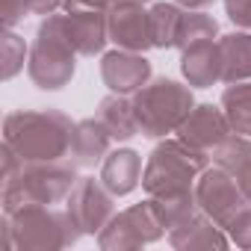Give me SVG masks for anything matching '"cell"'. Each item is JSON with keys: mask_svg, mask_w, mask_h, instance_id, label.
<instances>
[{"mask_svg": "<svg viewBox=\"0 0 251 251\" xmlns=\"http://www.w3.org/2000/svg\"><path fill=\"white\" fill-rule=\"evenodd\" d=\"M210 160H213V166H219V169H225V172H230V175L239 177L242 169L251 163V139L242 136V133L227 136L225 142H219L210 151Z\"/></svg>", "mask_w": 251, "mask_h": 251, "instance_id": "603a6c76", "label": "cell"}, {"mask_svg": "<svg viewBox=\"0 0 251 251\" xmlns=\"http://www.w3.org/2000/svg\"><path fill=\"white\" fill-rule=\"evenodd\" d=\"M222 109L230 121V130L251 136V80L230 83L222 92Z\"/></svg>", "mask_w": 251, "mask_h": 251, "instance_id": "44dd1931", "label": "cell"}, {"mask_svg": "<svg viewBox=\"0 0 251 251\" xmlns=\"http://www.w3.org/2000/svg\"><path fill=\"white\" fill-rule=\"evenodd\" d=\"M222 230L225 227L216 225L210 216L195 213L189 222H183V225H177V227L169 230V242L175 248H225L227 236Z\"/></svg>", "mask_w": 251, "mask_h": 251, "instance_id": "e0dca14e", "label": "cell"}, {"mask_svg": "<svg viewBox=\"0 0 251 251\" xmlns=\"http://www.w3.org/2000/svg\"><path fill=\"white\" fill-rule=\"evenodd\" d=\"M112 133L100 124V118L95 115V118H86V121H77L74 124V136H71V163L74 166H83V169H89V166H98V163H103V157L109 154V148H112Z\"/></svg>", "mask_w": 251, "mask_h": 251, "instance_id": "5bb4252c", "label": "cell"}, {"mask_svg": "<svg viewBox=\"0 0 251 251\" xmlns=\"http://www.w3.org/2000/svg\"><path fill=\"white\" fill-rule=\"evenodd\" d=\"M177 6H183V9H207V6H213L216 0H175Z\"/></svg>", "mask_w": 251, "mask_h": 251, "instance_id": "1f68e13d", "label": "cell"}, {"mask_svg": "<svg viewBox=\"0 0 251 251\" xmlns=\"http://www.w3.org/2000/svg\"><path fill=\"white\" fill-rule=\"evenodd\" d=\"M74 163H24L18 175L3 180V213H15L27 204H59L77 186Z\"/></svg>", "mask_w": 251, "mask_h": 251, "instance_id": "3957f363", "label": "cell"}, {"mask_svg": "<svg viewBox=\"0 0 251 251\" xmlns=\"http://www.w3.org/2000/svg\"><path fill=\"white\" fill-rule=\"evenodd\" d=\"M3 233H6V248H24V251L65 248L83 236L68 210L62 213L48 204H27L15 213H3Z\"/></svg>", "mask_w": 251, "mask_h": 251, "instance_id": "7a4b0ae2", "label": "cell"}, {"mask_svg": "<svg viewBox=\"0 0 251 251\" xmlns=\"http://www.w3.org/2000/svg\"><path fill=\"white\" fill-rule=\"evenodd\" d=\"M112 0H65V12L71 9H109Z\"/></svg>", "mask_w": 251, "mask_h": 251, "instance_id": "f546056e", "label": "cell"}, {"mask_svg": "<svg viewBox=\"0 0 251 251\" xmlns=\"http://www.w3.org/2000/svg\"><path fill=\"white\" fill-rule=\"evenodd\" d=\"M154 207H157V216L160 222L166 225V230L189 222L195 213H201L198 207V195H195V186H186V189H172V192H163V195H151Z\"/></svg>", "mask_w": 251, "mask_h": 251, "instance_id": "ffe728a7", "label": "cell"}, {"mask_svg": "<svg viewBox=\"0 0 251 251\" xmlns=\"http://www.w3.org/2000/svg\"><path fill=\"white\" fill-rule=\"evenodd\" d=\"M216 33H219V27L204 9H186L183 21H180V33H177V48L186 50L198 42H213Z\"/></svg>", "mask_w": 251, "mask_h": 251, "instance_id": "cb8c5ba5", "label": "cell"}, {"mask_svg": "<svg viewBox=\"0 0 251 251\" xmlns=\"http://www.w3.org/2000/svg\"><path fill=\"white\" fill-rule=\"evenodd\" d=\"M225 12L236 27L251 30V0H225Z\"/></svg>", "mask_w": 251, "mask_h": 251, "instance_id": "4316f807", "label": "cell"}, {"mask_svg": "<svg viewBox=\"0 0 251 251\" xmlns=\"http://www.w3.org/2000/svg\"><path fill=\"white\" fill-rule=\"evenodd\" d=\"M100 77L115 95H136L151 80V62L133 50H112L100 59Z\"/></svg>", "mask_w": 251, "mask_h": 251, "instance_id": "8fae6325", "label": "cell"}, {"mask_svg": "<svg viewBox=\"0 0 251 251\" xmlns=\"http://www.w3.org/2000/svg\"><path fill=\"white\" fill-rule=\"evenodd\" d=\"M177 133L192 148L210 154L219 142H225L230 136V121H227L225 109H219L213 103H201V106H192V112L183 118V124L177 127Z\"/></svg>", "mask_w": 251, "mask_h": 251, "instance_id": "7c38bea8", "label": "cell"}, {"mask_svg": "<svg viewBox=\"0 0 251 251\" xmlns=\"http://www.w3.org/2000/svg\"><path fill=\"white\" fill-rule=\"evenodd\" d=\"M77 65V50L65 33V15H48L30 48L27 71L33 83L45 92H56L71 83Z\"/></svg>", "mask_w": 251, "mask_h": 251, "instance_id": "277c9868", "label": "cell"}, {"mask_svg": "<svg viewBox=\"0 0 251 251\" xmlns=\"http://www.w3.org/2000/svg\"><path fill=\"white\" fill-rule=\"evenodd\" d=\"M225 230L230 233V242H236L239 248H251V204L242 207Z\"/></svg>", "mask_w": 251, "mask_h": 251, "instance_id": "484cf974", "label": "cell"}, {"mask_svg": "<svg viewBox=\"0 0 251 251\" xmlns=\"http://www.w3.org/2000/svg\"><path fill=\"white\" fill-rule=\"evenodd\" d=\"M151 21V42L154 48H177V33H180V21L183 12L175 3H157L148 12Z\"/></svg>", "mask_w": 251, "mask_h": 251, "instance_id": "7402d4cb", "label": "cell"}, {"mask_svg": "<svg viewBox=\"0 0 251 251\" xmlns=\"http://www.w3.org/2000/svg\"><path fill=\"white\" fill-rule=\"evenodd\" d=\"M98 118L100 124L112 133L115 142H127L139 133V121H136V109L130 100H124V95H109L98 103Z\"/></svg>", "mask_w": 251, "mask_h": 251, "instance_id": "ac0fdd59", "label": "cell"}, {"mask_svg": "<svg viewBox=\"0 0 251 251\" xmlns=\"http://www.w3.org/2000/svg\"><path fill=\"white\" fill-rule=\"evenodd\" d=\"M0 56H3V80H12L24 68V56H27L24 39L15 36L12 30H6L3 33V42H0Z\"/></svg>", "mask_w": 251, "mask_h": 251, "instance_id": "d4e9b609", "label": "cell"}, {"mask_svg": "<svg viewBox=\"0 0 251 251\" xmlns=\"http://www.w3.org/2000/svg\"><path fill=\"white\" fill-rule=\"evenodd\" d=\"M142 157L133 151V148H118V151H109L100 163V180L103 186L118 198V195H130L142 180Z\"/></svg>", "mask_w": 251, "mask_h": 251, "instance_id": "9a60e30c", "label": "cell"}, {"mask_svg": "<svg viewBox=\"0 0 251 251\" xmlns=\"http://www.w3.org/2000/svg\"><path fill=\"white\" fill-rule=\"evenodd\" d=\"M115 195L103 186V180L98 177H80L77 180V186L71 189V195H68V213H71V219H74V225L80 227V233H100L109 222H112V216H115Z\"/></svg>", "mask_w": 251, "mask_h": 251, "instance_id": "9c48e42d", "label": "cell"}, {"mask_svg": "<svg viewBox=\"0 0 251 251\" xmlns=\"http://www.w3.org/2000/svg\"><path fill=\"white\" fill-rule=\"evenodd\" d=\"M239 186H242V192H245V198H248V204H251V163L242 169V175H239Z\"/></svg>", "mask_w": 251, "mask_h": 251, "instance_id": "4dcf8cb0", "label": "cell"}, {"mask_svg": "<svg viewBox=\"0 0 251 251\" xmlns=\"http://www.w3.org/2000/svg\"><path fill=\"white\" fill-rule=\"evenodd\" d=\"M163 233H166V225L160 222L157 207L148 198L142 204H133L124 213H115L112 222L98 233V245L103 251H112V248L124 251V248H139V245L157 242Z\"/></svg>", "mask_w": 251, "mask_h": 251, "instance_id": "52a82bcc", "label": "cell"}, {"mask_svg": "<svg viewBox=\"0 0 251 251\" xmlns=\"http://www.w3.org/2000/svg\"><path fill=\"white\" fill-rule=\"evenodd\" d=\"M136 121H139V133L148 139L175 133L183 118L192 112V92L180 86L177 80L157 77L154 83H145L136 98H133Z\"/></svg>", "mask_w": 251, "mask_h": 251, "instance_id": "5b68a950", "label": "cell"}, {"mask_svg": "<svg viewBox=\"0 0 251 251\" xmlns=\"http://www.w3.org/2000/svg\"><path fill=\"white\" fill-rule=\"evenodd\" d=\"M222 50V80L242 83L251 80V33H230L219 42Z\"/></svg>", "mask_w": 251, "mask_h": 251, "instance_id": "d6986e66", "label": "cell"}, {"mask_svg": "<svg viewBox=\"0 0 251 251\" xmlns=\"http://www.w3.org/2000/svg\"><path fill=\"white\" fill-rule=\"evenodd\" d=\"M27 15H53L59 6H65V0H24Z\"/></svg>", "mask_w": 251, "mask_h": 251, "instance_id": "f1b7e54d", "label": "cell"}, {"mask_svg": "<svg viewBox=\"0 0 251 251\" xmlns=\"http://www.w3.org/2000/svg\"><path fill=\"white\" fill-rule=\"evenodd\" d=\"M65 33L80 56H95L109 42L103 9H71L65 12Z\"/></svg>", "mask_w": 251, "mask_h": 251, "instance_id": "4fadbf2b", "label": "cell"}, {"mask_svg": "<svg viewBox=\"0 0 251 251\" xmlns=\"http://www.w3.org/2000/svg\"><path fill=\"white\" fill-rule=\"evenodd\" d=\"M21 18H27V3L24 0H3V24H6V30H12Z\"/></svg>", "mask_w": 251, "mask_h": 251, "instance_id": "83f0119b", "label": "cell"}, {"mask_svg": "<svg viewBox=\"0 0 251 251\" xmlns=\"http://www.w3.org/2000/svg\"><path fill=\"white\" fill-rule=\"evenodd\" d=\"M195 195H198V207L204 216H210L216 225L227 227L230 219L248 207V198L239 186V177L213 166V169H204L201 177L195 180Z\"/></svg>", "mask_w": 251, "mask_h": 251, "instance_id": "ba28073f", "label": "cell"}, {"mask_svg": "<svg viewBox=\"0 0 251 251\" xmlns=\"http://www.w3.org/2000/svg\"><path fill=\"white\" fill-rule=\"evenodd\" d=\"M207 166H210V154L192 148L189 142H183L177 136V139H169L154 148V154L142 172V186L148 195L186 189V186H195V177H201V172Z\"/></svg>", "mask_w": 251, "mask_h": 251, "instance_id": "8992f818", "label": "cell"}, {"mask_svg": "<svg viewBox=\"0 0 251 251\" xmlns=\"http://www.w3.org/2000/svg\"><path fill=\"white\" fill-rule=\"evenodd\" d=\"M115 3H142V6H145L148 0H112V6H115Z\"/></svg>", "mask_w": 251, "mask_h": 251, "instance_id": "d6a6232c", "label": "cell"}, {"mask_svg": "<svg viewBox=\"0 0 251 251\" xmlns=\"http://www.w3.org/2000/svg\"><path fill=\"white\" fill-rule=\"evenodd\" d=\"M106 27H109V42H115L121 50L145 53L148 48H154L151 21H148V12L142 9V3H115V6H109Z\"/></svg>", "mask_w": 251, "mask_h": 251, "instance_id": "30bf717a", "label": "cell"}, {"mask_svg": "<svg viewBox=\"0 0 251 251\" xmlns=\"http://www.w3.org/2000/svg\"><path fill=\"white\" fill-rule=\"evenodd\" d=\"M180 71L195 89H207L222 80V50L219 42H198L183 50Z\"/></svg>", "mask_w": 251, "mask_h": 251, "instance_id": "2e32d148", "label": "cell"}, {"mask_svg": "<svg viewBox=\"0 0 251 251\" xmlns=\"http://www.w3.org/2000/svg\"><path fill=\"white\" fill-rule=\"evenodd\" d=\"M74 121L56 109H21L6 115L3 142L24 160V163H53L71 151Z\"/></svg>", "mask_w": 251, "mask_h": 251, "instance_id": "6da1fadb", "label": "cell"}]
</instances>
